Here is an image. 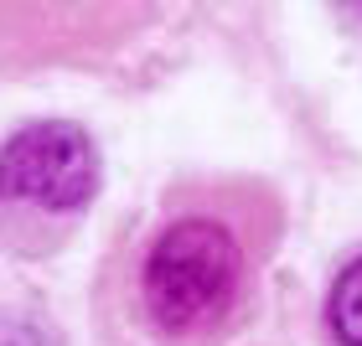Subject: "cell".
<instances>
[{
    "mask_svg": "<svg viewBox=\"0 0 362 346\" xmlns=\"http://www.w3.org/2000/svg\"><path fill=\"white\" fill-rule=\"evenodd\" d=\"M264 253L223 212H176L135 263V326L151 346H228L259 321Z\"/></svg>",
    "mask_w": 362,
    "mask_h": 346,
    "instance_id": "cell-1",
    "label": "cell"
},
{
    "mask_svg": "<svg viewBox=\"0 0 362 346\" xmlns=\"http://www.w3.org/2000/svg\"><path fill=\"white\" fill-rule=\"evenodd\" d=\"M98 191V155L78 124L42 119L0 145V196L37 212H78Z\"/></svg>",
    "mask_w": 362,
    "mask_h": 346,
    "instance_id": "cell-2",
    "label": "cell"
},
{
    "mask_svg": "<svg viewBox=\"0 0 362 346\" xmlns=\"http://www.w3.org/2000/svg\"><path fill=\"white\" fill-rule=\"evenodd\" d=\"M326 326L337 331L341 346H362V258L337 274L332 300H326Z\"/></svg>",
    "mask_w": 362,
    "mask_h": 346,
    "instance_id": "cell-3",
    "label": "cell"
},
{
    "mask_svg": "<svg viewBox=\"0 0 362 346\" xmlns=\"http://www.w3.org/2000/svg\"><path fill=\"white\" fill-rule=\"evenodd\" d=\"M0 346H57V341H52V331H42L37 321L0 316Z\"/></svg>",
    "mask_w": 362,
    "mask_h": 346,
    "instance_id": "cell-4",
    "label": "cell"
}]
</instances>
